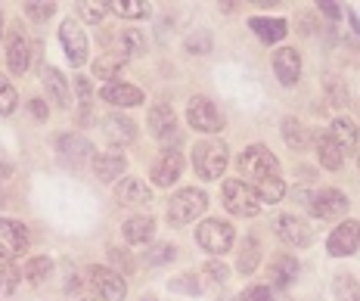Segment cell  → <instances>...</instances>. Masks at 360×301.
Returning <instances> with one entry per match:
<instances>
[{"mask_svg":"<svg viewBox=\"0 0 360 301\" xmlns=\"http://www.w3.org/2000/svg\"><path fill=\"white\" fill-rule=\"evenodd\" d=\"M239 171L255 184V193H258L261 202H280L286 196V184L280 177V162L270 153L267 146H249L243 155H239Z\"/></svg>","mask_w":360,"mask_h":301,"instance_id":"6da1fadb","label":"cell"},{"mask_svg":"<svg viewBox=\"0 0 360 301\" xmlns=\"http://www.w3.org/2000/svg\"><path fill=\"white\" fill-rule=\"evenodd\" d=\"M193 165L202 180H217L227 168V146L221 140H202L193 146Z\"/></svg>","mask_w":360,"mask_h":301,"instance_id":"7a4b0ae2","label":"cell"},{"mask_svg":"<svg viewBox=\"0 0 360 301\" xmlns=\"http://www.w3.org/2000/svg\"><path fill=\"white\" fill-rule=\"evenodd\" d=\"M205 208H208V196L196 190V186H186V190H180L174 199L168 202V221L174 224V227H184V224L196 221Z\"/></svg>","mask_w":360,"mask_h":301,"instance_id":"3957f363","label":"cell"},{"mask_svg":"<svg viewBox=\"0 0 360 301\" xmlns=\"http://www.w3.org/2000/svg\"><path fill=\"white\" fill-rule=\"evenodd\" d=\"M221 193H224V205H227V212H230V214L255 217V214L261 212V199H258V193H255L249 184H243V180H227Z\"/></svg>","mask_w":360,"mask_h":301,"instance_id":"277c9868","label":"cell"},{"mask_svg":"<svg viewBox=\"0 0 360 301\" xmlns=\"http://www.w3.org/2000/svg\"><path fill=\"white\" fill-rule=\"evenodd\" d=\"M186 122L199 134H217L224 127V112L205 96H193L190 106H186Z\"/></svg>","mask_w":360,"mask_h":301,"instance_id":"5b68a950","label":"cell"},{"mask_svg":"<svg viewBox=\"0 0 360 301\" xmlns=\"http://www.w3.org/2000/svg\"><path fill=\"white\" fill-rule=\"evenodd\" d=\"M233 239H236V233L230 224H224V221H205L202 227L196 230V243L205 248V252H212V255H224V252H230V245H233Z\"/></svg>","mask_w":360,"mask_h":301,"instance_id":"8992f818","label":"cell"},{"mask_svg":"<svg viewBox=\"0 0 360 301\" xmlns=\"http://www.w3.org/2000/svg\"><path fill=\"white\" fill-rule=\"evenodd\" d=\"M28 248V230L25 224L10 221V217H0V258H19Z\"/></svg>","mask_w":360,"mask_h":301,"instance_id":"52a82bcc","label":"cell"},{"mask_svg":"<svg viewBox=\"0 0 360 301\" xmlns=\"http://www.w3.org/2000/svg\"><path fill=\"white\" fill-rule=\"evenodd\" d=\"M90 283H94L96 295H100L103 301H124L127 286H124V280L115 274V270L100 267V264L90 267Z\"/></svg>","mask_w":360,"mask_h":301,"instance_id":"ba28073f","label":"cell"},{"mask_svg":"<svg viewBox=\"0 0 360 301\" xmlns=\"http://www.w3.org/2000/svg\"><path fill=\"white\" fill-rule=\"evenodd\" d=\"M59 41H63V50L65 56H69L72 65H84L87 59V37H84V28L78 25L75 19L63 22V28H59Z\"/></svg>","mask_w":360,"mask_h":301,"instance_id":"9c48e42d","label":"cell"},{"mask_svg":"<svg viewBox=\"0 0 360 301\" xmlns=\"http://www.w3.org/2000/svg\"><path fill=\"white\" fill-rule=\"evenodd\" d=\"M357 245H360V224L357 221H345L339 224V227L333 230V236H329V255H335V258H345V255H351V252H357Z\"/></svg>","mask_w":360,"mask_h":301,"instance_id":"30bf717a","label":"cell"},{"mask_svg":"<svg viewBox=\"0 0 360 301\" xmlns=\"http://www.w3.org/2000/svg\"><path fill=\"white\" fill-rule=\"evenodd\" d=\"M180 174H184V155H180L177 149H165L153 165V184L155 186H171Z\"/></svg>","mask_w":360,"mask_h":301,"instance_id":"8fae6325","label":"cell"},{"mask_svg":"<svg viewBox=\"0 0 360 301\" xmlns=\"http://www.w3.org/2000/svg\"><path fill=\"white\" fill-rule=\"evenodd\" d=\"M100 96L106 103H112V106H118V109L140 106V103H143V90L134 87V84H122V81H109V84H103Z\"/></svg>","mask_w":360,"mask_h":301,"instance_id":"7c38bea8","label":"cell"},{"mask_svg":"<svg viewBox=\"0 0 360 301\" xmlns=\"http://www.w3.org/2000/svg\"><path fill=\"white\" fill-rule=\"evenodd\" d=\"M314 214L323 217V221H333V217H342L345 212H348V199H345V193L339 190H320L317 199L311 202Z\"/></svg>","mask_w":360,"mask_h":301,"instance_id":"4fadbf2b","label":"cell"},{"mask_svg":"<svg viewBox=\"0 0 360 301\" xmlns=\"http://www.w3.org/2000/svg\"><path fill=\"white\" fill-rule=\"evenodd\" d=\"M274 72L286 87L295 84L298 75H302V56H298V50H292V47L276 50L274 53Z\"/></svg>","mask_w":360,"mask_h":301,"instance_id":"5bb4252c","label":"cell"},{"mask_svg":"<svg viewBox=\"0 0 360 301\" xmlns=\"http://www.w3.org/2000/svg\"><path fill=\"white\" fill-rule=\"evenodd\" d=\"M274 227H276V233H280V239H286L289 245H307L314 239L311 227H307L302 217H295V214H283Z\"/></svg>","mask_w":360,"mask_h":301,"instance_id":"9a60e30c","label":"cell"},{"mask_svg":"<svg viewBox=\"0 0 360 301\" xmlns=\"http://www.w3.org/2000/svg\"><path fill=\"white\" fill-rule=\"evenodd\" d=\"M115 196H118V202H122V205H127V208L149 205V202H153V193H149V186H146L140 177H124L122 184H118Z\"/></svg>","mask_w":360,"mask_h":301,"instance_id":"2e32d148","label":"cell"},{"mask_svg":"<svg viewBox=\"0 0 360 301\" xmlns=\"http://www.w3.org/2000/svg\"><path fill=\"white\" fill-rule=\"evenodd\" d=\"M124 168H127V159L122 153H96L94 155V171H96V177H100L103 184L122 177Z\"/></svg>","mask_w":360,"mask_h":301,"instance_id":"e0dca14e","label":"cell"},{"mask_svg":"<svg viewBox=\"0 0 360 301\" xmlns=\"http://www.w3.org/2000/svg\"><path fill=\"white\" fill-rule=\"evenodd\" d=\"M59 153H63V159H69L72 165H81L90 159V153H94V146H90L87 137H81V134H65V137H59Z\"/></svg>","mask_w":360,"mask_h":301,"instance_id":"ac0fdd59","label":"cell"},{"mask_svg":"<svg viewBox=\"0 0 360 301\" xmlns=\"http://www.w3.org/2000/svg\"><path fill=\"white\" fill-rule=\"evenodd\" d=\"M28 59H32V47H28V41L19 32H13L10 44H6V63H10V69L16 75L25 72L28 69Z\"/></svg>","mask_w":360,"mask_h":301,"instance_id":"d6986e66","label":"cell"},{"mask_svg":"<svg viewBox=\"0 0 360 301\" xmlns=\"http://www.w3.org/2000/svg\"><path fill=\"white\" fill-rule=\"evenodd\" d=\"M124 239L127 243H149L153 239V233H155V221L153 217H146V214H134V217H127L124 221Z\"/></svg>","mask_w":360,"mask_h":301,"instance_id":"ffe728a7","label":"cell"},{"mask_svg":"<svg viewBox=\"0 0 360 301\" xmlns=\"http://www.w3.org/2000/svg\"><path fill=\"white\" fill-rule=\"evenodd\" d=\"M249 28H252V32L258 34L264 44H276L280 37H286V32H289L283 19H264V16H255V19L249 22Z\"/></svg>","mask_w":360,"mask_h":301,"instance_id":"44dd1931","label":"cell"},{"mask_svg":"<svg viewBox=\"0 0 360 301\" xmlns=\"http://www.w3.org/2000/svg\"><path fill=\"white\" fill-rule=\"evenodd\" d=\"M44 87H47V94L53 96V103L56 106H69V87H65V78H63V72L53 69V65H47L44 69Z\"/></svg>","mask_w":360,"mask_h":301,"instance_id":"7402d4cb","label":"cell"},{"mask_svg":"<svg viewBox=\"0 0 360 301\" xmlns=\"http://www.w3.org/2000/svg\"><path fill=\"white\" fill-rule=\"evenodd\" d=\"M317 155H320V165L329 171H339L342 168V149L339 143H335L333 137H326V134H320L317 137Z\"/></svg>","mask_w":360,"mask_h":301,"instance_id":"603a6c76","label":"cell"},{"mask_svg":"<svg viewBox=\"0 0 360 301\" xmlns=\"http://www.w3.org/2000/svg\"><path fill=\"white\" fill-rule=\"evenodd\" d=\"M106 137L115 140V143H131L137 137V127H134V122L124 115H109L106 118Z\"/></svg>","mask_w":360,"mask_h":301,"instance_id":"cb8c5ba5","label":"cell"},{"mask_svg":"<svg viewBox=\"0 0 360 301\" xmlns=\"http://www.w3.org/2000/svg\"><path fill=\"white\" fill-rule=\"evenodd\" d=\"M329 137L339 143L342 153H354V146H357V131H354V124H351L348 118H335V122H333V134H329Z\"/></svg>","mask_w":360,"mask_h":301,"instance_id":"d4e9b609","label":"cell"},{"mask_svg":"<svg viewBox=\"0 0 360 301\" xmlns=\"http://www.w3.org/2000/svg\"><path fill=\"white\" fill-rule=\"evenodd\" d=\"M295 274H298V261L292 255H276L274 264H270V276H274L276 286H289Z\"/></svg>","mask_w":360,"mask_h":301,"instance_id":"484cf974","label":"cell"},{"mask_svg":"<svg viewBox=\"0 0 360 301\" xmlns=\"http://www.w3.org/2000/svg\"><path fill=\"white\" fill-rule=\"evenodd\" d=\"M109 10L122 19H143L149 13V6L143 0H109Z\"/></svg>","mask_w":360,"mask_h":301,"instance_id":"4316f807","label":"cell"},{"mask_svg":"<svg viewBox=\"0 0 360 301\" xmlns=\"http://www.w3.org/2000/svg\"><path fill=\"white\" fill-rule=\"evenodd\" d=\"M258 258H261V255H258V239H245V243H243V248H239V261H236V267L239 270H243V274H252V270L255 267H258Z\"/></svg>","mask_w":360,"mask_h":301,"instance_id":"83f0119b","label":"cell"},{"mask_svg":"<svg viewBox=\"0 0 360 301\" xmlns=\"http://www.w3.org/2000/svg\"><path fill=\"white\" fill-rule=\"evenodd\" d=\"M283 137L289 140V146H292V149H304L307 131L302 127V122H298V118H283Z\"/></svg>","mask_w":360,"mask_h":301,"instance_id":"f1b7e54d","label":"cell"},{"mask_svg":"<svg viewBox=\"0 0 360 301\" xmlns=\"http://www.w3.org/2000/svg\"><path fill=\"white\" fill-rule=\"evenodd\" d=\"M335 295H339V301H360V289H357L354 276L342 274L339 280H335Z\"/></svg>","mask_w":360,"mask_h":301,"instance_id":"f546056e","label":"cell"},{"mask_svg":"<svg viewBox=\"0 0 360 301\" xmlns=\"http://www.w3.org/2000/svg\"><path fill=\"white\" fill-rule=\"evenodd\" d=\"M50 270H53V261H50V258H32V261L25 264V276H28L32 283H41L44 276L50 274Z\"/></svg>","mask_w":360,"mask_h":301,"instance_id":"4dcf8cb0","label":"cell"},{"mask_svg":"<svg viewBox=\"0 0 360 301\" xmlns=\"http://www.w3.org/2000/svg\"><path fill=\"white\" fill-rule=\"evenodd\" d=\"M323 84H326V94H329V103H333V106H348V90H345V84L335 78V75L326 78Z\"/></svg>","mask_w":360,"mask_h":301,"instance_id":"1f68e13d","label":"cell"},{"mask_svg":"<svg viewBox=\"0 0 360 301\" xmlns=\"http://www.w3.org/2000/svg\"><path fill=\"white\" fill-rule=\"evenodd\" d=\"M118 69H122V59H112V56H100V59L94 63V75H96V78H103V81H106V78H115Z\"/></svg>","mask_w":360,"mask_h":301,"instance_id":"d6a6232c","label":"cell"},{"mask_svg":"<svg viewBox=\"0 0 360 301\" xmlns=\"http://www.w3.org/2000/svg\"><path fill=\"white\" fill-rule=\"evenodd\" d=\"M208 50H212V37H208L205 32H196V34L186 37V53L202 56V53H208Z\"/></svg>","mask_w":360,"mask_h":301,"instance_id":"836d02e7","label":"cell"},{"mask_svg":"<svg viewBox=\"0 0 360 301\" xmlns=\"http://www.w3.org/2000/svg\"><path fill=\"white\" fill-rule=\"evenodd\" d=\"M16 109V90L6 84V78L0 75V115H10Z\"/></svg>","mask_w":360,"mask_h":301,"instance_id":"e575fe53","label":"cell"},{"mask_svg":"<svg viewBox=\"0 0 360 301\" xmlns=\"http://www.w3.org/2000/svg\"><path fill=\"white\" fill-rule=\"evenodd\" d=\"M122 47H124V53H143V37H140L137 28H124L122 32Z\"/></svg>","mask_w":360,"mask_h":301,"instance_id":"d590c367","label":"cell"},{"mask_svg":"<svg viewBox=\"0 0 360 301\" xmlns=\"http://www.w3.org/2000/svg\"><path fill=\"white\" fill-rule=\"evenodd\" d=\"M174 255H177V248L165 243V245H155L153 252L146 255V261H149V264H168V261H174Z\"/></svg>","mask_w":360,"mask_h":301,"instance_id":"8d00e7d4","label":"cell"},{"mask_svg":"<svg viewBox=\"0 0 360 301\" xmlns=\"http://www.w3.org/2000/svg\"><path fill=\"white\" fill-rule=\"evenodd\" d=\"M19 283V270L6 261V264H0V292H13Z\"/></svg>","mask_w":360,"mask_h":301,"instance_id":"74e56055","label":"cell"},{"mask_svg":"<svg viewBox=\"0 0 360 301\" xmlns=\"http://www.w3.org/2000/svg\"><path fill=\"white\" fill-rule=\"evenodd\" d=\"M56 13V4H25V16L34 22H44Z\"/></svg>","mask_w":360,"mask_h":301,"instance_id":"f35d334b","label":"cell"},{"mask_svg":"<svg viewBox=\"0 0 360 301\" xmlns=\"http://www.w3.org/2000/svg\"><path fill=\"white\" fill-rule=\"evenodd\" d=\"M106 10H109V4H84L81 6V19L84 22H100L103 16H106Z\"/></svg>","mask_w":360,"mask_h":301,"instance_id":"ab89813d","label":"cell"},{"mask_svg":"<svg viewBox=\"0 0 360 301\" xmlns=\"http://www.w3.org/2000/svg\"><path fill=\"white\" fill-rule=\"evenodd\" d=\"M171 289H174V292H190V295H196V292H199V280H196L193 274H186V276H180V280L171 283Z\"/></svg>","mask_w":360,"mask_h":301,"instance_id":"60d3db41","label":"cell"},{"mask_svg":"<svg viewBox=\"0 0 360 301\" xmlns=\"http://www.w3.org/2000/svg\"><path fill=\"white\" fill-rule=\"evenodd\" d=\"M243 301H274V292H270L267 286H249Z\"/></svg>","mask_w":360,"mask_h":301,"instance_id":"b9f144b4","label":"cell"},{"mask_svg":"<svg viewBox=\"0 0 360 301\" xmlns=\"http://www.w3.org/2000/svg\"><path fill=\"white\" fill-rule=\"evenodd\" d=\"M205 274L212 276L214 283H224V280H227V276H230V270L224 267V264H205Z\"/></svg>","mask_w":360,"mask_h":301,"instance_id":"7bdbcfd3","label":"cell"},{"mask_svg":"<svg viewBox=\"0 0 360 301\" xmlns=\"http://www.w3.org/2000/svg\"><path fill=\"white\" fill-rule=\"evenodd\" d=\"M75 90H78V96H81V106H87V103H90V84H87V78H75Z\"/></svg>","mask_w":360,"mask_h":301,"instance_id":"ee69618b","label":"cell"},{"mask_svg":"<svg viewBox=\"0 0 360 301\" xmlns=\"http://www.w3.org/2000/svg\"><path fill=\"white\" fill-rule=\"evenodd\" d=\"M28 109H32V115L37 118V122H47V106H44V100H32Z\"/></svg>","mask_w":360,"mask_h":301,"instance_id":"f6af8a7d","label":"cell"},{"mask_svg":"<svg viewBox=\"0 0 360 301\" xmlns=\"http://www.w3.org/2000/svg\"><path fill=\"white\" fill-rule=\"evenodd\" d=\"M320 10H323L329 19H339V6H335V4H329V0H323V4H320Z\"/></svg>","mask_w":360,"mask_h":301,"instance_id":"bcb514c9","label":"cell"}]
</instances>
